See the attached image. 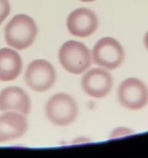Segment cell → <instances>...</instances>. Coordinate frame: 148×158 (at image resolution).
Masks as SVG:
<instances>
[{
	"instance_id": "cell-7",
	"label": "cell",
	"mask_w": 148,
	"mask_h": 158,
	"mask_svg": "<svg viewBox=\"0 0 148 158\" xmlns=\"http://www.w3.org/2000/svg\"><path fill=\"white\" fill-rule=\"evenodd\" d=\"M81 84L83 91L89 97L102 98L110 92L113 78L106 69L94 68L83 76Z\"/></svg>"
},
{
	"instance_id": "cell-13",
	"label": "cell",
	"mask_w": 148,
	"mask_h": 158,
	"mask_svg": "<svg viewBox=\"0 0 148 158\" xmlns=\"http://www.w3.org/2000/svg\"><path fill=\"white\" fill-rule=\"evenodd\" d=\"M10 12V5L8 0H0V25Z\"/></svg>"
},
{
	"instance_id": "cell-12",
	"label": "cell",
	"mask_w": 148,
	"mask_h": 158,
	"mask_svg": "<svg viewBox=\"0 0 148 158\" xmlns=\"http://www.w3.org/2000/svg\"><path fill=\"white\" fill-rule=\"evenodd\" d=\"M134 131L132 130L129 129L126 127H118L114 129L113 131L111 132L110 135H109V138L111 139H116L120 138V137H126V136L132 135L134 134Z\"/></svg>"
},
{
	"instance_id": "cell-14",
	"label": "cell",
	"mask_w": 148,
	"mask_h": 158,
	"mask_svg": "<svg viewBox=\"0 0 148 158\" xmlns=\"http://www.w3.org/2000/svg\"><path fill=\"white\" fill-rule=\"evenodd\" d=\"M144 46L146 47V49L148 50V31L146 32V33L145 34L144 36Z\"/></svg>"
},
{
	"instance_id": "cell-4",
	"label": "cell",
	"mask_w": 148,
	"mask_h": 158,
	"mask_svg": "<svg viewBox=\"0 0 148 158\" xmlns=\"http://www.w3.org/2000/svg\"><path fill=\"white\" fill-rule=\"evenodd\" d=\"M117 97L125 108L138 110L148 103V87L142 80L131 77L120 83Z\"/></svg>"
},
{
	"instance_id": "cell-9",
	"label": "cell",
	"mask_w": 148,
	"mask_h": 158,
	"mask_svg": "<svg viewBox=\"0 0 148 158\" xmlns=\"http://www.w3.org/2000/svg\"><path fill=\"white\" fill-rule=\"evenodd\" d=\"M30 110V99L22 88L10 86L0 93V110L2 112L14 111L27 115Z\"/></svg>"
},
{
	"instance_id": "cell-6",
	"label": "cell",
	"mask_w": 148,
	"mask_h": 158,
	"mask_svg": "<svg viewBox=\"0 0 148 158\" xmlns=\"http://www.w3.org/2000/svg\"><path fill=\"white\" fill-rule=\"evenodd\" d=\"M25 78L26 84L32 90L44 92L54 85L56 73L50 63L44 60H36L29 64Z\"/></svg>"
},
{
	"instance_id": "cell-11",
	"label": "cell",
	"mask_w": 148,
	"mask_h": 158,
	"mask_svg": "<svg viewBox=\"0 0 148 158\" xmlns=\"http://www.w3.org/2000/svg\"><path fill=\"white\" fill-rule=\"evenodd\" d=\"M23 61L16 51L9 48L0 49V80L12 81L20 74Z\"/></svg>"
},
{
	"instance_id": "cell-8",
	"label": "cell",
	"mask_w": 148,
	"mask_h": 158,
	"mask_svg": "<svg viewBox=\"0 0 148 158\" xmlns=\"http://www.w3.org/2000/svg\"><path fill=\"white\" fill-rule=\"evenodd\" d=\"M97 16L92 11L80 8L72 11L67 19V28L72 35L86 37L92 35L98 27Z\"/></svg>"
},
{
	"instance_id": "cell-1",
	"label": "cell",
	"mask_w": 148,
	"mask_h": 158,
	"mask_svg": "<svg viewBox=\"0 0 148 158\" xmlns=\"http://www.w3.org/2000/svg\"><path fill=\"white\" fill-rule=\"evenodd\" d=\"M38 29L31 17L24 14L15 15L5 29V39L8 46L22 50L29 47L36 37Z\"/></svg>"
},
{
	"instance_id": "cell-15",
	"label": "cell",
	"mask_w": 148,
	"mask_h": 158,
	"mask_svg": "<svg viewBox=\"0 0 148 158\" xmlns=\"http://www.w3.org/2000/svg\"><path fill=\"white\" fill-rule=\"evenodd\" d=\"M82 2H93L96 1V0H80Z\"/></svg>"
},
{
	"instance_id": "cell-10",
	"label": "cell",
	"mask_w": 148,
	"mask_h": 158,
	"mask_svg": "<svg viewBox=\"0 0 148 158\" xmlns=\"http://www.w3.org/2000/svg\"><path fill=\"white\" fill-rule=\"evenodd\" d=\"M26 117L14 111L0 116V143L10 141L21 137L27 130Z\"/></svg>"
},
{
	"instance_id": "cell-5",
	"label": "cell",
	"mask_w": 148,
	"mask_h": 158,
	"mask_svg": "<svg viewBox=\"0 0 148 158\" xmlns=\"http://www.w3.org/2000/svg\"><path fill=\"white\" fill-rule=\"evenodd\" d=\"M92 60L99 66L114 69L123 63L124 50L117 40L105 37L96 43L92 49Z\"/></svg>"
},
{
	"instance_id": "cell-3",
	"label": "cell",
	"mask_w": 148,
	"mask_h": 158,
	"mask_svg": "<svg viewBox=\"0 0 148 158\" xmlns=\"http://www.w3.org/2000/svg\"><path fill=\"white\" fill-rule=\"evenodd\" d=\"M46 114L49 121L56 126H68L78 115L76 102L71 96L58 94L52 96L46 104Z\"/></svg>"
},
{
	"instance_id": "cell-2",
	"label": "cell",
	"mask_w": 148,
	"mask_h": 158,
	"mask_svg": "<svg viewBox=\"0 0 148 158\" xmlns=\"http://www.w3.org/2000/svg\"><path fill=\"white\" fill-rule=\"evenodd\" d=\"M59 60L66 71L71 73L80 74L89 69L92 57L90 51L83 43L70 40L60 48Z\"/></svg>"
}]
</instances>
